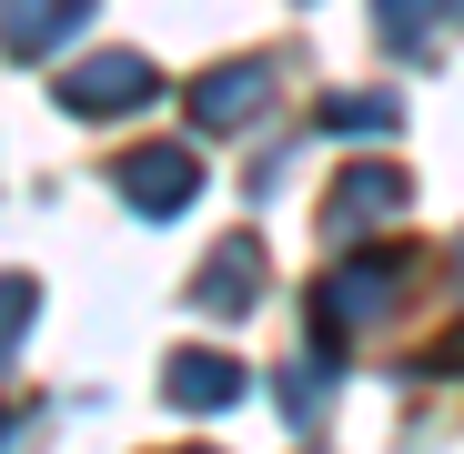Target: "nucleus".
Here are the masks:
<instances>
[{"mask_svg": "<svg viewBox=\"0 0 464 454\" xmlns=\"http://www.w3.org/2000/svg\"><path fill=\"white\" fill-rule=\"evenodd\" d=\"M151 92H162V71H151L141 51H102V61H82V71H61V111H82V121H121V111H141Z\"/></svg>", "mask_w": 464, "mask_h": 454, "instance_id": "1", "label": "nucleus"}, {"mask_svg": "<svg viewBox=\"0 0 464 454\" xmlns=\"http://www.w3.org/2000/svg\"><path fill=\"white\" fill-rule=\"evenodd\" d=\"M394 293H404V253H353V263L314 293V333H324V353H334V333H343V324H373Z\"/></svg>", "mask_w": 464, "mask_h": 454, "instance_id": "2", "label": "nucleus"}, {"mask_svg": "<svg viewBox=\"0 0 464 454\" xmlns=\"http://www.w3.org/2000/svg\"><path fill=\"white\" fill-rule=\"evenodd\" d=\"M253 293H263V243H253V233H232V243L192 273L182 303H192L202 324H243V314H253Z\"/></svg>", "mask_w": 464, "mask_h": 454, "instance_id": "3", "label": "nucleus"}, {"mask_svg": "<svg viewBox=\"0 0 464 454\" xmlns=\"http://www.w3.org/2000/svg\"><path fill=\"white\" fill-rule=\"evenodd\" d=\"M383 212H404V172H394V162H353V172L324 192V222H334L343 243H353V233H373Z\"/></svg>", "mask_w": 464, "mask_h": 454, "instance_id": "4", "label": "nucleus"}, {"mask_svg": "<svg viewBox=\"0 0 464 454\" xmlns=\"http://www.w3.org/2000/svg\"><path fill=\"white\" fill-rule=\"evenodd\" d=\"M263 101H273V71H263V61H222V71H202V82H192V121H202V131L253 121Z\"/></svg>", "mask_w": 464, "mask_h": 454, "instance_id": "5", "label": "nucleus"}, {"mask_svg": "<svg viewBox=\"0 0 464 454\" xmlns=\"http://www.w3.org/2000/svg\"><path fill=\"white\" fill-rule=\"evenodd\" d=\"M192 192H202V162H192V151H131V162H121V202L151 212V222L182 212Z\"/></svg>", "mask_w": 464, "mask_h": 454, "instance_id": "6", "label": "nucleus"}, {"mask_svg": "<svg viewBox=\"0 0 464 454\" xmlns=\"http://www.w3.org/2000/svg\"><path fill=\"white\" fill-rule=\"evenodd\" d=\"M92 21V0H0V51L11 61H41V51H61L71 31Z\"/></svg>", "mask_w": 464, "mask_h": 454, "instance_id": "7", "label": "nucleus"}, {"mask_svg": "<svg viewBox=\"0 0 464 454\" xmlns=\"http://www.w3.org/2000/svg\"><path fill=\"white\" fill-rule=\"evenodd\" d=\"M162 394L182 414H222V404H243V363H232V353H172L162 363Z\"/></svg>", "mask_w": 464, "mask_h": 454, "instance_id": "8", "label": "nucleus"}, {"mask_svg": "<svg viewBox=\"0 0 464 454\" xmlns=\"http://www.w3.org/2000/svg\"><path fill=\"white\" fill-rule=\"evenodd\" d=\"M404 101H383V92H334L324 101V131H394Z\"/></svg>", "mask_w": 464, "mask_h": 454, "instance_id": "9", "label": "nucleus"}, {"mask_svg": "<svg viewBox=\"0 0 464 454\" xmlns=\"http://www.w3.org/2000/svg\"><path fill=\"white\" fill-rule=\"evenodd\" d=\"M444 11H454V0H373V21H383V41H404V51H414V41H424V31H434Z\"/></svg>", "mask_w": 464, "mask_h": 454, "instance_id": "10", "label": "nucleus"}, {"mask_svg": "<svg viewBox=\"0 0 464 454\" xmlns=\"http://www.w3.org/2000/svg\"><path fill=\"white\" fill-rule=\"evenodd\" d=\"M21 333H31V283H21V273H0V363L21 353Z\"/></svg>", "mask_w": 464, "mask_h": 454, "instance_id": "11", "label": "nucleus"}, {"mask_svg": "<svg viewBox=\"0 0 464 454\" xmlns=\"http://www.w3.org/2000/svg\"><path fill=\"white\" fill-rule=\"evenodd\" d=\"M314 384H324L314 363H293V373H283V414H293V424H314V414H324V394H314Z\"/></svg>", "mask_w": 464, "mask_h": 454, "instance_id": "12", "label": "nucleus"}, {"mask_svg": "<svg viewBox=\"0 0 464 454\" xmlns=\"http://www.w3.org/2000/svg\"><path fill=\"white\" fill-rule=\"evenodd\" d=\"M11 444H21V424H11V414H0V454H11Z\"/></svg>", "mask_w": 464, "mask_h": 454, "instance_id": "13", "label": "nucleus"}, {"mask_svg": "<svg viewBox=\"0 0 464 454\" xmlns=\"http://www.w3.org/2000/svg\"><path fill=\"white\" fill-rule=\"evenodd\" d=\"M182 454H212V444H182Z\"/></svg>", "mask_w": 464, "mask_h": 454, "instance_id": "14", "label": "nucleus"}]
</instances>
